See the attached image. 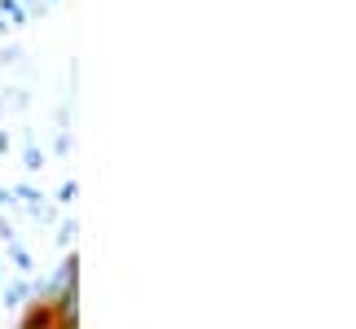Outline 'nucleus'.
<instances>
[{
	"mask_svg": "<svg viewBox=\"0 0 356 329\" xmlns=\"http://www.w3.org/2000/svg\"><path fill=\"white\" fill-rule=\"evenodd\" d=\"M22 329H62V325H58V317H53V303L31 307V312H26V321H22Z\"/></svg>",
	"mask_w": 356,
	"mask_h": 329,
	"instance_id": "nucleus-1",
	"label": "nucleus"
},
{
	"mask_svg": "<svg viewBox=\"0 0 356 329\" xmlns=\"http://www.w3.org/2000/svg\"><path fill=\"white\" fill-rule=\"evenodd\" d=\"M0 13H5L9 22H22L26 13H22V0H0Z\"/></svg>",
	"mask_w": 356,
	"mask_h": 329,
	"instance_id": "nucleus-2",
	"label": "nucleus"
}]
</instances>
